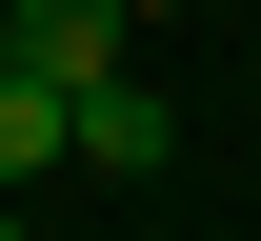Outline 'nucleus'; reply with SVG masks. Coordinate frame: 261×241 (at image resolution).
<instances>
[{
  "instance_id": "nucleus-1",
  "label": "nucleus",
  "mask_w": 261,
  "mask_h": 241,
  "mask_svg": "<svg viewBox=\"0 0 261 241\" xmlns=\"http://www.w3.org/2000/svg\"><path fill=\"white\" fill-rule=\"evenodd\" d=\"M81 161H100V181H161V161H181V101H161L141 61H121V81H81Z\"/></svg>"
},
{
  "instance_id": "nucleus-2",
  "label": "nucleus",
  "mask_w": 261,
  "mask_h": 241,
  "mask_svg": "<svg viewBox=\"0 0 261 241\" xmlns=\"http://www.w3.org/2000/svg\"><path fill=\"white\" fill-rule=\"evenodd\" d=\"M121 0H20V81H61V101H81V81H121Z\"/></svg>"
},
{
  "instance_id": "nucleus-3",
  "label": "nucleus",
  "mask_w": 261,
  "mask_h": 241,
  "mask_svg": "<svg viewBox=\"0 0 261 241\" xmlns=\"http://www.w3.org/2000/svg\"><path fill=\"white\" fill-rule=\"evenodd\" d=\"M61 161H81V101H61V81H0V201L61 181Z\"/></svg>"
},
{
  "instance_id": "nucleus-4",
  "label": "nucleus",
  "mask_w": 261,
  "mask_h": 241,
  "mask_svg": "<svg viewBox=\"0 0 261 241\" xmlns=\"http://www.w3.org/2000/svg\"><path fill=\"white\" fill-rule=\"evenodd\" d=\"M0 81H20V0H0Z\"/></svg>"
},
{
  "instance_id": "nucleus-5",
  "label": "nucleus",
  "mask_w": 261,
  "mask_h": 241,
  "mask_svg": "<svg viewBox=\"0 0 261 241\" xmlns=\"http://www.w3.org/2000/svg\"><path fill=\"white\" fill-rule=\"evenodd\" d=\"M121 20H161V0H121Z\"/></svg>"
},
{
  "instance_id": "nucleus-6",
  "label": "nucleus",
  "mask_w": 261,
  "mask_h": 241,
  "mask_svg": "<svg viewBox=\"0 0 261 241\" xmlns=\"http://www.w3.org/2000/svg\"><path fill=\"white\" fill-rule=\"evenodd\" d=\"M0 241H20V201H0Z\"/></svg>"
}]
</instances>
